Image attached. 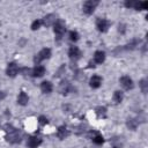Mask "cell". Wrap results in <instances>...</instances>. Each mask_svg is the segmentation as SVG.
<instances>
[{"label": "cell", "instance_id": "obj_9", "mask_svg": "<svg viewBox=\"0 0 148 148\" xmlns=\"http://www.w3.org/2000/svg\"><path fill=\"white\" fill-rule=\"evenodd\" d=\"M68 56H69L71 59L77 60L81 57V51H80V49L77 46H71L69 50H68Z\"/></svg>", "mask_w": 148, "mask_h": 148}, {"label": "cell", "instance_id": "obj_22", "mask_svg": "<svg viewBox=\"0 0 148 148\" xmlns=\"http://www.w3.org/2000/svg\"><path fill=\"white\" fill-rule=\"evenodd\" d=\"M38 121H39L40 125H45V124H47V118L44 117V116H40V117L38 118Z\"/></svg>", "mask_w": 148, "mask_h": 148}, {"label": "cell", "instance_id": "obj_3", "mask_svg": "<svg viewBox=\"0 0 148 148\" xmlns=\"http://www.w3.org/2000/svg\"><path fill=\"white\" fill-rule=\"evenodd\" d=\"M53 31H54V34H56L57 38H58V39H60V38L64 36L65 31H66L65 23H64L62 21H56V23L53 24Z\"/></svg>", "mask_w": 148, "mask_h": 148}, {"label": "cell", "instance_id": "obj_21", "mask_svg": "<svg viewBox=\"0 0 148 148\" xmlns=\"http://www.w3.org/2000/svg\"><path fill=\"white\" fill-rule=\"evenodd\" d=\"M139 84H140V88H141L142 92L146 94V91H147V80H146V79H142Z\"/></svg>", "mask_w": 148, "mask_h": 148}, {"label": "cell", "instance_id": "obj_4", "mask_svg": "<svg viewBox=\"0 0 148 148\" xmlns=\"http://www.w3.org/2000/svg\"><path fill=\"white\" fill-rule=\"evenodd\" d=\"M110 27V22L106 18H97L96 21V28L99 32H106Z\"/></svg>", "mask_w": 148, "mask_h": 148}, {"label": "cell", "instance_id": "obj_5", "mask_svg": "<svg viewBox=\"0 0 148 148\" xmlns=\"http://www.w3.org/2000/svg\"><path fill=\"white\" fill-rule=\"evenodd\" d=\"M119 82H120L121 87H123L125 90H130V89H133V87H134L133 80H132L130 76H127V75H124V76H121V77L119 79Z\"/></svg>", "mask_w": 148, "mask_h": 148}, {"label": "cell", "instance_id": "obj_17", "mask_svg": "<svg viewBox=\"0 0 148 148\" xmlns=\"http://www.w3.org/2000/svg\"><path fill=\"white\" fill-rule=\"evenodd\" d=\"M138 125H139V121L136 120V119H133V118H130V119H127V127L130 128V130H135L136 127H138Z\"/></svg>", "mask_w": 148, "mask_h": 148}, {"label": "cell", "instance_id": "obj_2", "mask_svg": "<svg viewBox=\"0 0 148 148\" xmlns=\"http://www.w3.org/2000/svg\"><path fill=\"white\" fill-rule=\"evenodd\" d=\"M98 3H99L98 1H92V0L86 1V2L83 3V6H82L83 13L87 14V15H91V14L95 12V9H96V7L98 6Z\"/></svg>", "mask_w": 148, "mask_h": 148}, {"label": "cell", "instance_id": "obj_7", "mask_svg": "<svg viewBox=\"0 0 148 148\" xmlns=\"http://www.w3.org/2000/svg\"><path fill=\"white\" fill-rule=\"evenodd\" d=\"M44 74H45V67L42 65H36L31 69V75L34 77H42Z\"/></svg>", "mask_w": 148, "mask_h": 148}, {"label": "cell", "instance_id": "obj_10", "mask_svg": "<svg viewBox=\"0 0 148 148\" xmlns=\"http://www.w3.org/2000/svg\"><path fill=\"white\" fill-rule=\"evenodd\" d=\"M104 60H105V52L104 51L98 50V51H96L94 53V61L96 64H103Z\"/></svg>", "mask_w": 148, "mask_h": 148}, {"label": "cell", "instance_id": "obj_20", "mask_svg": "<svg viewBox=\"0 0 148 148\" xmlns=\"http://www.w3.org/2000/svg\"><path fill=\"white\" fill-rule=\"evenodd\" d=\"M42 25V21L40 20H35L32 23H31V29L32 30H38Z\"/></svg>", "mask_w": 148, "mask_h": 148}, {"label": "cell", "instance_id": "obj_23", "mask_svg": "<svg viewBox=\"0 0 148 148\" xmlns=\"http://www.w3.org/2000/svg\"><path fill=\"white\" fill-rule=\"evenodd\" d=\"M3 97H5V94H3L2 91H0V99H1V98H3Z\"/></svg>", "mask_w": 148, "mask_h": 148}, {"label": "cell", "instance_id": "obj_11", "mask_svg": "<svg viewBox=\"0 0 148 148\" xmlns=\"http://www.w3.org/2000/svg\"><path fill=\"white\" fill-rule=\"evenodd\" d=\"M42 143V139L38 136H30L28 139V146L30 148H37Z\"/></svg>", "mask_w": 148, "mask_h": 148}, {"label": "cell", "instance_id": "obj_18", "mask_svg": "<svg viewBox=\"0 0 148 148\" xmlns=\"http://www.w3.org/2000/svg\"><path fill=\"white\" fill-rule=\"evenodd\" d=\"M92 142L95 143V145H103V142H104V138H103V135L102 134H98V133H96L94 136H92Z\"/></svg>", "mask_w": 148, "mask_h": 148}, {"label": "cell", "instance_id": "obj_16", "mask_svg": "<svg viewBox=\"0 0 148 148\" xmlns=\"http://www.w3.org/2000/svg\"><path fill=\"white\" fill-rule=\"evenodd\" d=\"M68 134H69V132H68V130L65 126H60L59 127V130H58V136L60 139H65Z\"/></svg>", "mask_w": 148, "mask_h": 148}, {"label": "cell", "instance_id": "obj_15", "mask_svg": "<svg viewBox=\"0 0 148 148\" xmlns=\"http://www.w3.org/2000/svg\"><path fill=\"white\" fill-rule=\"evenodd\" d=\"M123 99H124V92L120 90H116L113 94V102L116 104H119L123 102Z\"/></svg>", "mask_w": 148, "mask_h": 148}, {"label": "cell", "instance_id": "obj_12", "mask_svg": "<svg viewBox=\"0 0 148 148\" xmlns=\"http://www.w3.org/2000/svg\"><path fill=\"white\" fill-rule=\"evenodd\" d=\"M53 89V86L50 81H43L40 83V90L44 92V94H50Z\"/></svg>", "mask_w": 148, "mask_h": 148}, {"label": "cell", "instance_id": "obj_13", "mask_svg": "<svg viewBox=\"0 0 148 148\" xmlns=\"http://www.w3.org/2000/svg\"><path fill=\"white\" fill-rule=\"evenodd\" d=\"M54 23H56V16H54L53 14L46 15V16L44 17V20L42 21V24H44V25H46V27L52 25V24H54Z\"/></svg>", "mask_w": 148, "mask_h": 148}, {"label": "cell", "instance_id": "obj_19", "mask_svg": "<svg viewBox=\"0 0 148 148\" xmlns=\"http://www.w3.org/2000/svg\"><path fill=\"white\" fill-rule=\"evenodd\" d=\"M69 39H71L72 42H77V40L80 39V35H79V32L75 31V30L69 31Z\"/></svg>", "mask_w": 148, "mask_h": 148}, {"label": "cell", "instance_id": "obj_14", "mask_svg": "<svg viewBox=\"0 0 148 148\" xmlns=\"http://www.w3.org/2000/svg\"><path fill=\"white\" fill-rule=\"evenodd\" d=\"M28 102H29L28 95H27L24 91H21V92L18 94V96H17V103H18L20 105H27Z\"/></svg>", "mask_w": 148, "mask_h": 148}, {"label": "cell", "instance_id": "obj_6", "mask_svg": "<svg viewBox=\"0 0 148 148\" xmlns=\"http://www.w3.org/2000/svg\"><path fill=\"white\" fill-rule=\"evenodd\" d=\"M6 73L9 77H15L18 73V66L15 64V62H9L8 66H7V69H6Z\"/></svg>", "mask_w": 148, "mask_h": 148}, {"label": "cell", "instance_id": "obj_24", "mask_svg": "<svg viewBox=\"0 0 148 148\" xmlns=\"http://www.w3.org/2000/svg\"><path fill=\"white\" fill-rule=\"evenodd\" d=\"M113 148H118V147H113Z\"/></svg>", "mask_w": 148, "mask_h": 148}, {"label": "cell", "instance_id": "obj_1", "mask_svg": "<svg viewBox=\"0 0 148 148\" xmlns=\"http://www.w3.org/2000/svg\"><path fill=\"white\" fill-rule=\"evenodd\" d=\"M50 57H51V50H50L49 47H45V49L40 50V51L35 56L34 62H35L36 65H39L40 61H43V60H45V59H49Z\"/></svg>", "mask_w": 148, "mask_h": 148}, {"label": "cell", "instance_id": "obj_8", "mask_svg": "<svg viewBox=\"0 0 148 148\" xmlns=\"http://www.w3.org/2000/svg\"><path fill=\"white\" fill-rule=\"evenodd\" d=\"M102 81L103 80H102V77L99 75H92L90 77V80H89V84H90V87L92 89H97V88H99L102 86Z\"/></svg>", "mask_w": 148, "mask_h": 148}]
</instances>
